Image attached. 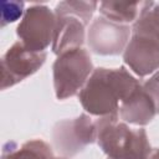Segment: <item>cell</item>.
Listing matches in <instances>:
<instances>
[{
  "label": "cell",
  "instance_id": "obj_1",
  "mask_svg": "<svg viewBox=\"0 0 159 159\" xmlns=\"http://www.w3.org/2000/svg\"><path fill=\"white\" fill-rule=\"evenodd\" d=\"M140 84V81L124 66L98 67L80 91L78 101L89 116L97 118L118 116L119 104Z\"/></svg>",
  "mask_w": 159,
  "mask_h": 159
},
{
  "label": "cell",
  "instance_id": "obj_2",
  "mask_svg": "<svg viewBox=\"0 0 159 159\" xmlns=\"http://www.w3.org/2000/svg\"><path fill=\"white\" fill-rule=\"evenodd\" d=\"M97 144L107 159H148L152 148L143 128H130L119 116L97 118Z\"/></svg>",
  "mask_w": 159,
  "mask_h": 159
},
{
  "label": "cell",
  "instance_id": "obj_3",
  "mask_svg": "<svg viewBox=\"0 0 159 159\" xmlns=\"http://www.w3.org/2000/svg\"><path fill=\"white\" fill-rule=\"evenodd\" d=\"M93 71L94 67L91 55L83 47L73 48L58 55L52 65L56 98L63 101L78 94Z\"/></svg>",
  "mask_w": 159,
  "mask_h": 159
},
{
  "label": "cell",
  "instance_id": "obj_4",
  "mask_svg": "<svg viewBox=\"0 0 159 159\" xmlns=\"http://www.w3.org/2000/svg\"><path fill=\"white\" fill-rule=\"evenodd\" d=\"M55 26V11L43 4H32L25 10L16 27V35L26 48L35 52H45L52 45Z\"/></svg>",
  "mask_w": 159,
  "mask_h": 159
},
{
  "label": "cell",
  "instance_id": "obj_5",
  "mask_svg": "<svg viewBox=\"0 0 159 159\" xmlns=\"http://www.w3.org/2000/svg\"><path fill=\"white\" fill-rule=\"evenodd\" d=\"M96 139V122L87 113H82L76 118L62 119L52 129L53 147L65 158L77 155L89 144H93Z\"/></svg>",
  "mask_w": 159,
  "mask_h": 159
},
{
  "label": "cell",
  "instance_id": "obj_6",
  "mask_svg": "<svg viewBox=\"0 0 159 159\" xmlns=\"http://www.w3.org/2000/svg\"><path fill=\"white\" fill-rule=\"evenodd\" d=\"M132 36V27L113 22L98 16L88 25L87 45L89 50L101 56H116L123 53Z\"/></svg>",
  "mask_w": 159,
  "mask_h": 159
},
{
  "label": "cell",
  "instance_id": "obj_7",
  "mask_svg": "<svg viewBox=\"0 0 159 159\" xmlns=\"http://www.w3.org/2000/svg\"><path fill=\"white\" fill-rule=\"evenodd\" d=\"M45 52L26 48L20 41L15 42L1 57V89L10 88L36 73L45 63Z\"/></svg>",
  "mask_w": 159,
  "mask_h": 159
},
{
  "label": "cell",
  "instance_id": "obj_8",
  "mask_svg": "<svg viewBox=\"0 0 159 159\" xmlns=\"http://www.w3.org/2000/svg\"><path fill=\"white\" fill-rule=\"evenodd\" d=\"M124 63L139 77H145L159 71V42L133 32L123 52Z\"/></svg>",
  "mask_w": 159,
  "mask_h": 159
},
{
  "label": "cell",
  "instance_id": "obj_9",
  "mask_svg": "<svg viewBox=\"0 0 159 159\" xmlns=\"http://www.w3.org/2000/svg\"><path fill=\"white\" fill-rule=\"evenodd\" d=\"M86 26L87 25L75 15H56V26L51 45L52 52L58 56L66 51L82 47L86 40Z\"/></svg>",
  "mask_w": 159,
  "mask_h": 159
},
{
  "label": "cell",
  "instance_id": "obj_10",
  "mask_svg": "<svg viewBox=\"0 0 159 159\" xmlns=\"http://www.w3.org/2000/svg\"><path fill=\"white\" fill-rule=\"evenodd\" d=\"M157 114L155 103L143 88V83L119 104L118 109L122 122L139 127L149 124Z\"/></svg>",
  "mask_w": 159,
  "mask_h": 159
},
{
  "label": "cell",
  "instance_id": "obj_11",
  "mask_svg": "<svg viewBox=\"0 0 159 159\" xmlns=\"http://www.w3.org/2000/svg\"><path fill=\"white\" fill-rule=\"evenodd\" d=\"M1 159H55L52 148L42 139H32L19 145L16 142H6L2 145Z\"/></svg>",
  "mask_w": 159,
  "mask_h": 159
},
{
  "label": "cell",
  "instance_id": "obj_12",
  "mask_svg": "<svg viewBox=\"0 0 159 159\" xmlns=\"http://www.w3.org/2000/svg\"><path fill=\"white\" fill-rule=\"evenodd\" d=\"M145 1H102L99 2V14L101 16L122 25L134 24L143 7Z\"/></svg>",
  "mask_w": 159,
  "mask_h": 159
},
{
  "label": "cell",
  "instance_id": "obj_13",
  "mask_svg": "<svg viewBox=\"0 0 159 159\" xmlns=\"http://www.w3.org/2000/svg\"><path fill=\"white\" fill-rule=\"evenodd\" d=\"M132 31L143 34L159 42V2L145 1L138 20L132 26Z\"/></svg>",
  "mask_w": 159,
  "mask_h": 159
},
{
  "label": "cell",
  "instance_id": "obj_14",
  "mask_svg": "<svg viewBox=\"0 0 159 159\" xmlns=\"http://www.w3.org/2000/svg\"><path fill=\"white\" fill-rule=\"evenodd\" d=\"M99 2L84 0H65L60 1L55 7V14H71L81 19L87 26L92 22V16L97 10Z\"/></svg>",
  "mask_w": 159,
  "mask_h": 159
},
{
  "label": "cell",
  "instance_id": "obj_15",
  "mask_svg": "<svg viewBox=\"0 0 159 159\" xmlns=\"http://www.w3.org/2000/svg\"><path fill=\"white\" fill-rule=\"evenodd\" d=\"M25 2L16 0H4L1 1V27L21 20L25 14Z\"/></svg>",
  "mask_w": 159,
  "mask_h": 159
},
{
  "label": "cell",
  "instance_id": "obj_16",
  "mask_svg": "<svg viewBox=\"0 0 159 159\" xmlns=\"http://www.w3.org/2000/svg\"><path fill=\"white\" fill-rule=\"evenodd\" d=\"M143 88L145 89V92L154 101L155 107H157V113L159 114V71H157L155 73H153L143 83Z\"/></svg>",
  "mask_w": 159,
  "mask_h": 159
},
{
  "label": "cell",
  "instance_id": "obj_17",
  "mask_svg": "<svg viewBox=\"0 0 159 159\" xmlns=\"http://www.w3.org/2000/svg\"><path fill=\"white\" fill-rule=\"evenodd\" d=\"M148 159H159V148H155V149H152Z\"/></svg>",
  "mask_w": 159,
  "mask_h": 159
},
{
  "label": "cell",
  "instance_id": "obj_18",
  "mask_svg": "<svg viewBox=\"0 0 159 159\" xmlns=\"http://www.w3.org/2000/svg\"><path fill=\"white\" fill-rule=\"evenodd\" d=\"M55 159H68V158H65V157H61V158H55Z\"/></svg>",
  "mask_w": 159,
  "mask_h": 159
}]
</instances>
